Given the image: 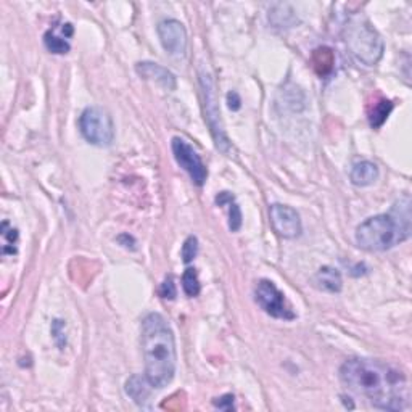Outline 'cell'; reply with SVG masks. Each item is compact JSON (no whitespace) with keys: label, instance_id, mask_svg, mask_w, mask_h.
<instances>
[{"label":"cell","instance_id":"cell-9","mask_svg":"<svg viewBox=\"0 0 412 412\" xmlns=\"http://www.w3.org/2000/svg\"><path fill=\"white\" fill-rule=\"evenodd\" d=\"M269 219L272 229L283 239H297L301 234V219L292 206L276 203L269 208Z\"/></svg>","mask_w":412,"mask_h":412},{"label":"cell","instance_id":"cell-13","mask_svg":"<svg viewBox=\"0 0 412 412\" xmlns=\"http://www.w3.org/2000/svg\"><path fill=\"white\" fill-rule=\"evenodd\" d=\"M152 388L153 385L148 382V378L145 376H132L126 382V393L134 399V403L142 406V408H147Z\"/></svg>","mask_w":412,"mask_h":412},{"label":"cell","instance_id":"cell-2","mask_svg":"<svg viewBox=\"0 0 412 412\" xmlns=\"http://www.w3.org/2000/svg\"><path fill=\"white\" fill-rule=\"evenodd\" d=\"M141 343L148 382L153 385V388L168 387L174 378L178 355L174 332L162 314L152 313L143 318Z\"/></svg>","mask_w":412,"mask_h":412},{"label":"cell","instance_id":"cell-6","mask_svg":"<svg viewBox=\"0 0 412 412\" xmlns=\"http://www.w3.org/2000/svg\"><path fill=\"white\" fill-rule=\"evenodd\" d=\"M200 83H201V89H203V99H205L208 126H210L213 138H215V142H216V147L221 150V152L227 153L229 150H231V143H229V141H227L226 132H224V127H222V122H221V113H219L215 84H213V79L205 73L200 74Z\"/></svg>","mask_w":412,"mask_h":412},{"label":"cell","instance_id":"cell-20","mask_svg":"<svg viewBox=\"0 0 412 412\" xmlns=\"http://www.w3.org/2000/svg\"><path fill=\"white\" fill-rule=\"evenodd\" d=\"M182 261H184L185 264L192 263L197 258L198 255V239L195 237V235H190V237L185 239L184 245H182Z\"/></svg>","mask_w":412,"mask_h":412},{"label":"cell","instance_id":"cell-24","mask_svg":"<svg viewBox=\"0 0 412 412\" xmlns=\"http://www.w3.org/2000/svg\"><path fill=\"white\" fill-rule=\"evenodd\" d=\"M215 406L222 411H232L234 409V396L232 395H224L221 398L215 401Z\"/></svg>","mask_w":412,"mask_h":412},{"label":"cell","instance_id":"cell-8","mask_svg":"<svg viewBox=\"0 0 412 412\" xmlns=\"http://www.w3.org/2000/svg\"><path fill=\"white\" fill-rule=\"evenodd\" d=\"M171 148H173L174 158L182 169L190 176V179L194 180V184L201 187L208 179V169L200 155L197 153V150L190 145L189 142L184 141L180 137H174L171 142Z\"/></svg>","mask_w":412,"mask_h":412},{"label":"cell","instance_id":"cell-25","mask_svg":"<svg viewBox=\"0 0 412 412\" xmlns=\"http://www.w3.org/2000/svg\"><path fill=\"white\" fill-rule=\"evenodd\" d=\"M227 104H229V108H231L232 111H237L240 110V106H242V100H240L237 94L231 92L227 94Z\"/></svg>","mask_w":412,"mask_h":412},{"label":"cell","instance_id":"cell-4","mask_svg":"<svg viewBox=\"0 0 412 412\" xmlns=\"http://www.w3.org/2000/svg\"><path fill=\"white\" fill-rule=\"evenodd\" d=\"M348 49L366 66H374L383 55V41L371 21L364 17H351L345 26Z\"/></svg>","mask_w":412,"mask_h":412},{"label":"cell","instance_id":"cell-11","mask_svg":"<svg viewBox=\"0 0 412 412\" xmlns=\"http://www.w3.org/2000/svg\"><path fill=\"white\" fill-rule=\"evenodd\" d=\"M136 71L138 73V76L158 83L166 90H176V87H178V79H176L174 74L168 68L158 65V63L141 62L137 63Z\"/></svg>","mask_w":412,"mask_h":412},{"label":"cell","instance_id":"cell-14","mask_svg":"<svg viewBox=\"0 0 412 412\" xmlns=\"http://www.w3.org/2000/svg\"><path fill=\"white\" fill-rule=\"evenodd\" d=\"M351 182L357 187H367L378 179V166L372 162H360L353 166Z\"/></svg>","mask_w":412,"mask_h":412},{"label":"cell","instance_id":"cell-19","mask_svg":"<svg viewBox=\"0 0 412 412\" xmlns=\"http://www.w3.org/2000/svg\"><path fill=\"white\" fill-rule=\"evenodd\" d=\"M44 42H45V47L49 49L52 53H58V55H63V53H68L69 52V44L66 39H63V37H58L53 31H49L44 36Z\"/></svg>","mask_w":412,"mask_h":412},{"label":"cell","instance_id":"cell-21","mask_svg":"<svg viewBox=\"0 0 412 412\" xmlns=\"http://www.w3.org/2000/svg\"><path fill=\"white\" fill-rule=\"evenodd\" d=\"M229 205V227H231L232 232H237L240 227H242V211H240V206L234 201V198L227 203Z\"/></svg>","mask_w":412,"mask_h":412},{"label":"cell","instance_id":"cell-22","mask_svg":"<svg viewBox=\"0 0 412 412\" xmlns=\"http://www.w3.org/2000/svg\"><path fill=\"white\" fill-rule=\"evenodd\" d=\"M52 335H53V339H55L57 345L60 346V350H63V348L66 346V332H65V322H63V320H60V319L53 320Z\"/></svg>","mask_w":412,"mask_h":412},{"label":"cell","instance_id":"cell-7","mask_svg":"<svg viewBox=\"0 0 412 412\" xmlns=\"http://www.w3.org/2000/svg\"><path fill=\"white\" fill-rule=\"evenodd\" d=\"M256 303L264 309L266 314H269L271 318L282 319V320H293L295 319V313L292 311V308L287 304L285 295L276 287L274 282L271 280H260L255 290Z\"/></svg>","mask_w":412,"mask_h":412},{"label":"cell","instance_id":"cell-16","mask_svg":"<svg viewBox=\"0 0 412 412\" xmlns=\"http://www.w3.org/2000/svg\"><path fill=\"white\" fill-rule=\"evenodd\" d=\"M393 111V104L387 99L378 97L374 100V104L369 106V122L374 129H378L385 125V121L388 120L390 113Z\"/></svg>","mask_w":412,"mask_h":412},{"label":"cell","instance_id":"cell-18","mask_svg":"<svg viewBox=\"0 0 412 412\" xmlns=\"http://www.w3.org/2000/svg\"><path fill=\"white\" fill-rule=\"evenodd\" d=\"M2 240H3V255H15L17 253V245L18 240V232L17 229H13L7 221L2 224Z\"/></svg>","mask_w":412,"mask_h":412},{"label":"cell","instance_id":"cell-10","mask_svg":"<svg viewBox=\"0 0 412 412\" xmlns=\"http://www.w3.org/2000/svg\"><path fill=\"white\" fill-rule=\"evenodd\" d=\"M163 49L173 57H182L187 50V31L178 20H164L158 24Z\"/></svg>","mask_w":412,"mask_h":412},{"label":"cell","instance_id":"cell-5","mask_svg":"<svg viewBox=\"0 0 412 412\" xmlns=\"http://www.w3.org/2000/svg\"><path fill=\"white\" fill-rule=\"evenodd\" d=\"M79 131L90 145L110 147L115 141V125L110 113L100 106H89L79 118Z\"/></svg>","mask_w":412,"mask_h":412},{"label":"cell","instance_id":"cell-12","mask_svg":"<svg viewBox=\"0 0 412 412\" xmlns=\"http://www.w3.org/2000/svg\"><path fill=\"white\" fill-rule=\"evenodd\" d=\"M313 282L319 290L329 293H339L341 292V287H343V280H341L340 272L330 266L320 267V269L315 272Z\"/></svg>","mask_w":412,"mask_h":412},{"label":"cell","instance_id":"cell-17","mask_svg":"<svg viewBox=\"0 0 412 412\" xmlns=\"http://www.w3.org/2000/svg\"><path fill=\"white\" fill-rule=\"evenodd\" d=\"M182 288H184L185 295L190 298L198 297V293H200V280H198L197 269H194V267H187L185 269L184 276H182Z\"/></svg>","mask_w":412,"mask_h":412},{"label":"cell","instance_id":"cell-1","mask_svg":"<svg viewBox=\"0 0 412 412\" xmlns=\"http://www.w3.org/2000/svg\"><path fill=\"white\" fill-rule=\"evenodd\" d=\"M340 380L350 392L364 396L382 411L399 412L409 406L408 378L383 361L353 357L340 367Z\"/></svg>","mask_w":412,"mask_h":412},{"label":"cell","instance_id":"cell-3","mask_svg":"<svg viewBox=\"0 0 412 412\" xmlns=\"http://www.w3.org/2000/svg\"><path fill=\"white\" fill-rule=\"evenodd\" d=\"M411 235V198L404 195L388 215H377L356 229V242L366 251H387Z\"/></svg>","mask_w":412,"mask_h":412},{"label":"cell","instance_id":"cell-15","mask_svg":"<svg viewBox=\"0 0 412 412\" xmlns=\"http://www.w3.org/2000/svg\"><path fill=\"white\" fill-rule=\"evenodd\" d=\"M311 63H313L314 71L318 73L320 78H327L329 74H332V71H334V66H335L334 52H332V49H329V47H319V49H315L313 52Z\"/></svg>","mask_w":412,"mask_h":412},{"label":"cell","instance_id":"cell-23","mask_svg":"<svg viewBox=\"0 0 412 412\" xmlns=\"http://www.w3.org/2000/svg\"><path fill=\"white\" fill-rule=\"evenodd\" d=\"M159 295H162L164 299H174L176 295H178L173 277H168V279L162 283V287H159Z\"/></svg>","mask_w":412,"mask_h":412}]
</instances>
